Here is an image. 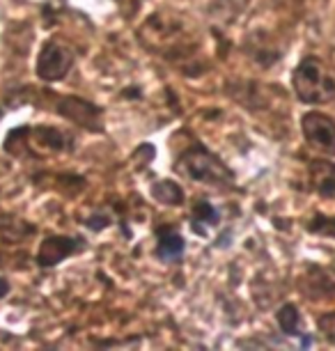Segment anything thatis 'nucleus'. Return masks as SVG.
Returning a JSON list of instances; mask_svg holds the SVG:
<instances>
[{"mask_svg":"<svg viewBox=\"0 0 335 351\" xmlns=\"http://www.w3.org/2000/svg\"><path fill=\"white\" fill-rule=\"evenodd\" d=\"M78 243L81 241L71 239V237H51V239H46L42 243V248H39L37 262L42 264V267H53V264L67 260L69 255H74L78 250Z\"/></svg>","mask_w":335,"mask_h":351,"instance_id":"6","label":"nucleus"},{"mask_svg":"<svg viewBox=\"0 0 335 351\" xmlns=\"http://www.w3.org/2000/svg\"><path fill=\"white\" fill-rule=\"evenodd\" d=\"M278 324L285 333L290 335H297L299 333V326H301V319H299V310L294 306H282L278 310Z\"/></svg>","mask_w":335,"mask_h":351,"instance_id":"11","label":"nucleus"},{"mask_svg":"<svg viewBox=\"0 0 335 351\" xmlns=\"http://www.w3.org/2000/svg\"><path fill=\"white\" fill-rule=\"evenodd\" d=\"M310 184L321 197L335 200V163L312 161L310 163Z\"/></svg>","mask_w":335,"mask_h":351,"instance_id":"7","label":"nucleus"},{"mask_svg":"<svg viewBox=\"0 0 335 351\" xmlns=\"http://www.w3.org/2000/svg\"><path fill=\"white\" fill-rule=\"evenodd\" d=\"M219 223V211H216L212 204H209L207 200H202L195 204V209H193V225H195V230H205L207 225H216Z\"/></svg>","mask_w":335,"mask_h":351,"instance_id":"10","label":"nucleus"},{"mask_svg":"<svg viewBox=\"0 0 335 351\" xmlns=\"http://www.w3.org/2000/svg\"><path fill=\"white\" fill-rule=\"evenodd\" d=\"M294 92L306 104H326L335 97V81L317 58H306L294 69Z\"/></svg>","mask_w":335,"mask_h":351,"instance_id":"1","label":"nucleus"},{"mask_svg":"<svg viewBox=\"0 0 335 351\" xmlns=\"http://www.w3.org/2000/svg\"><path fill=\"white\" fill-rule=\"evenodd\" d=\"M8 291V285H5V280H0V294H5Z\"/></svg>","mask_w":335,"mask_h":351,"instance_id":"13","label":"nucleus"},{"mask_svg":"<svg viewBox=\"0 0 335 351\" xmlns=\"http://www.w3.org/2000/svg\"><path fill=\"white\" fill-rule=\"evenodd\" d=\"M184 253V239L182 234H177L173 230H163L159 234V248H156V255L161 260H177Z\"/></svg>","mask_w":335,"mask_h":351,"instance_id":"8","label":"nucleus"},{"mask_svg":"<svg viewBox=\"0 0 335 351\" xmlns=\"http://www.w3.org/2000/svg\"><path fill=\"white\" fill-rule=\"evenodd\" d=\"M310 232H314V234H324V237H331V239H335V218H326V216L314 218V221L310 223Z\"/></svg>","mask_w":335,"mask_h":351,"instance_id":"12","label":"nucleus"},{"mask_svg":"<svg viewBox=\"0 0 335 351\" xmlns=\"http://www.w3.org/2000/svg\"><path fill=\"white\" fill-rule=\"evenodd\" d=\"M179 165H182V170L190 177V180H195V182H205V184H227V182H232L229 170L212 154V152H207L205 147H193V149L184 152Z\"/></svg>","mask_w":335,"mask_h":351,"instance_id":"2","label":"nucleus"},{"mask_svg":"<svg viewBox=\"0 0 335 351\" xmlns=\"http://www.w3.org/2000/svg\"><path fill=\"white\" fill-rule=\"evenodd\" d=\"M58 110H60V115L69 117L71 122L81 124V127H85V129H92V131L101 129L99 110H97L92 104L83 101V99H76V97L62 99V104L58 106Z\"/></svg>","mask_w":335,"mask_h":351,"instance_id":"5","label":"nucleus"},{"mask_svg":"<svg viewBox=\"0 0 335 351\" xmlns=\"http://www.w3.org/2000/svg\"><path fill=\"white\" fill-rule=\"evenodd\" d=\"M303 136L312 149L321 154H335V122L321 112H308L301 122Z\"/></svg>","mask_w":335,"mask_h":351,"instance_id":"4","label":"nucleus"},{"mask_svg":"<svg viewBox=\"0 0 335 351\" xmlns=\"http://www.w3.org/2000/svg\"><path fill=\"white\" fill-rule=\"evenodd\" d=\"M152 195L163 204H179L184 200L182 189L175 182H156L152 186Z\"/></svg>","mask_w":335,"mask_h":351,"instance_id":"9","label":"nucleus"},{"mask_svg":"<svg viewBox=\"0 0 335 351\" xmlns=\"http://www.w3.org/2000/svg\"><path fill=\"white\" fill-rule=\"evenodd\" d=\"M71 64H74V56L67 46L60 42H49L44 44L37 58V76L42 81H60L69 74Z\"/></svg>","mask_w":335,"mask_h":351,"instance_id":"3","label":"nucleus"}]
</instances>
